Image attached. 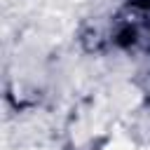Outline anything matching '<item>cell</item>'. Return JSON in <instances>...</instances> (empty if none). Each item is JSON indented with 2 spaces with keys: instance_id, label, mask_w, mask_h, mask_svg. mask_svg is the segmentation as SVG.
Returning <instances> with one entry per match:
<instances>
[{
  "instance_id": "obj_1",
  "label": "cell",
  "mask_w": 150,
  "mask_h": 150,
  "mask_svg": "<svg viewBox=\"0 0 150 150\" xmlns=\"http://www.w3.org/2000/svg\"><path fill=\"white\" fill-rule=\"evenodd\" d=\"M105 150H136V143L129 141L127 136H115V138L105 145Z\"/></svg>"
}]
</instances>
